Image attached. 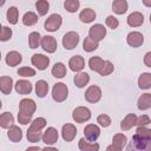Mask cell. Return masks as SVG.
<instances>
[{
	"mask_svg": "<svg viewBox=\"0 0 151 151\" xmlns=\"http://www.w3.org/2000/svg\"><path fill=\"white\" fill-rule=\"evenodd\" d=\"M150 123H151L150 117L146 116V114H143V116H140V117L137 118V123H136V125H137V126H145V125H149Z\"/></svg>",
	"mask_w": 151,
	"mask_h": 151,
	"instance_id": "obj_46",
	"label": "cell"
},
{
	"mask_svg": "<svg viewBox=\"0 0 151 151\" xmlns=\"http://www.w3.org/2000/svg\"><path fill=\"white\" fill-rule=\"evenodd\" d=\"M21 60H22V57H21V54H20L19 52H17V51H11V52H8L7 55H6V64H7L8 66H11V67L19 65V64L21 63Z\"/></svg>",
	"mask_w": 151,
	"mask_h": 151,
	"instance_id": "obj_19",
	"label": "cell"
},
{
	"mask_svg": "<svg viewBox=\"0 0 151 151\" xmlns=\"http://www.w3.org/2000/svg\"><path fill=\"white\" fill-rule=\"evenodd\" d=\"M137 106L142 111H145V110L150 109L151 107V93H144V94H142L139 97V99H138Z\"/></svg>",
	"mask_w": 151,
	"mask_h": 151,
	"instance_id": "obj_25",
	"label": "cell"
},
{
	"mask_svg": "<svg viewBox=\"0 0 151 151\" xmlns=\"http://www.w3.org/2000/svg\"><path fill=\"white\" fill-rule=\"evenodd\" d=\"M38 15L34 12H27L22 17V24L25 26H33L38 22Z\"/></svg>",
	"mask_w": 151,
	"mask_h": 151,
	"instance_id": "obj_32",
	"label": "cell"
},
{
	"mask_svg": "<svg viewBox=\"0 0 151 151\" xmlns=\"http://www.w3.org/2000/svg\"><path fill=\"white\" fill-rule=\"evenodd\" d=\"M97 123H99V125L103 127H107L111 124V118L107 114H99L97 117Z\"/></svg>",
	"mask_w": 151,
	"mask_h": 151,
	"instance_id": "obj_42",
	"label": "cell"
},
{
	"mask_svg": "<svg viewBox=\"0 0 151 151\" xmlns=\"http://www.w3.org/2000/svg\"><path fill=\"white\" fill-rule=\"evenodd\" d=\"M105 22H106V25H107L110 28H112V29H116V28L118 27V25H119L118 19H117V18H114L113 15H109V17L106 18Z\"/></svg>",
	"mask_w": 151,
	"mask_h": 151,
	"instance_id": "obj_44",
	"label": "cell"
},
{
	"mask_svg": "<svg viewBox=\"0 0 151 151\" xmlns=\"http://www.w3.org/2000/svg\"><path fill=\"white\" fill-rule=\"evenodd\" d=\"M137 123V116L134 113H129L120 123V129L123 131H127L130 130L131 127H133Z\"/></svg>",
	"mask_w": 151,
	"mask_h": 151,
	"instance_id": "obj_20",
	"label": "cell"
},
{
	"mask_svg": "<svg viewBox=\"0 0 151 151\" xmlns=\"http://www.w3.org/2000/svg\"><path fill=\"white\" fill-rule=\"evenodd\" d=\"M14 123V118L12 116V113L9 112H4L0 116V125L4 129H9Z\"/></svg>",
	"mask_w": 151,
	"mask_h": 151,
	"instance_id": "obj_31",
	"label": "cell"
},
{
	"mask_svg": "<svg viewBox=\"0 0 151 151\" xmlns=\"http://www.w3.org/2000/svg\"><path fill=\"white\" fill-rule=\"evenodd\" d=\"M143 4L146 7H151V0H143Z\"/></svg>",
	"mask_w": 151,
	"mask_h": 151,
	"instance_id": "obj_49",
	"label": "cell"
},
{
	"mask_svg": "<svg viewBox=\"0 0 151 151\" xmlns=\"http://www.w3.org/2000/svg\"><path fill=\"white\" fill-rule=\"evenodd\" d=\"M126 142H127V138H126L125 134H123V133H117V134H114L113 138H112V145L107 146L106 150H107V151H111V150H113V151H120V150L125 146Z\"/></svg>",
	"mask_w": 151,
	"mask_h": 151,
	"instance_id": "obj_9",
	"label": "cell"
},
{
	"mask_svg": "<svg viewBox=\"0 0 151 151\" xmlns=\"http://www.w3.org/2000/svg\"><path fill=\"white\" fill-rule=\"evenodd\" d=\"M58 140V131L54 127H47L45 130V132L42 133V142L46 145H52L54 143H57Z\"/></svg>",
	"mask_w": 151,
	"mask_h": 151,
	"instance_id": "obj_13",
	"label": "cell"
},
{
	"mask_svg": "<svg viewBox=\"0 0 151 151\" xmlns=\"http://www.w3.org/2000/svg\"><path fill=\"white\" fill-rule=\"evenodd\" d=\"M18 18H19V11L15 6H12L7 9V20L9 24L15 25L18 22Z\"/></svg>",
	"mask_w": 151,
	"mask_h": 151,
	"instance_id": "obj_35",
	"label": "cell"
},
{
	"mask_svg": "<svg viewBox=\"0 0 151 151\" xmlns=\"http://www.w3.org/2000/svg\"><path fill=\"white\" fill-rule=\"evenodd\" d=\"M68 88L64 83H57L52 88V97L57 103H61L67 98Z\"/></svg>",
	"mask_w": 151,
	"mask_h": 151,
	"instance_id": "obj_2",
	"label": "cell"
},
{
	"mask_svg": "<svg viewBox=\"0 0 151 151\" xmlns=\"http://www.w3.org/2000/svg\"><path fill=\"white\" fill-rule=\"evenodd\" d=\"M15 87V91L19 93V94H28L32 92V84L25 79H21V80H18L14 85Z\"/></svg>",
	"mask_w": 151,
	"mask_h": 151,
	"instance_id": "obj_17",
	"label": "cell"
},
{
	"mask_svg": "<svg viewBox=\"0 0 151 151\" xmlns=\"http://www.w3.org/2000/svg\"><path fill=\"white\" fill-rule=\"evenodd\" d=\"M84 134L88 142H96L100 134V129L94 124H88L84 129Z\"/></svg>",
	"mask_w": 151,
	"mask_h": 151,
	"instance_id": "obj_12",
	"label": "cell"
},
{
	"mask_svg": "<svg viewBox=\"0 0 151 151\" xmlns=\"http://www.w3.org/2000/svg\"><path fill=\"white\" fill-rule=\"evenodd\" d=\"M144 64H145L147 67H151V52H147V53L144 55Z\"/></svg>",
	"mask_w": 151,
	"mask_h": 151,
	"instance_id": "obj_48",
	"label": "cell"
},
{
	"mask_svg": "<svg viewBox=\"0 0 151 151\" xmlns=\"http://www.w3.org/2000/svg\"><path fill=\"white\" fill-rule=\"evenodd\" d=\"M72 118L76 123L81 124L84 122H87L91 118V111L85 106H79V107L74 109V111L72 113Z\"/></svg>",
	"mask_w": 151,
	"mask_h": 151,
	"instance_id": "obj_4",
	"label": "cell"
},
{
	"mask_svg": "<svg viewBox=\"0 0 151 151\" xmlns=\"http://www.w3.org/2000/svg\"><path fill=\"white\" fill-rule=\"evenodd\" d=\"M41 35L39 32H32L28 35V45L31 48H37L39 45H41Z\"/></svg>",
	"mask_w": 151,
	"mask_h": 151,
	"instance_id": "obj_33",
	"label": "cell"
},
{
	"mask_svg": "<svg viewBox=\"0 0 151 151\" xmlns=\"http://www.w3.org/2000/svg\"><path fill=\"white\" fill-rule=\"evenodd\" d=\"M68 66L71 68V71L73 72H80L84 67H85V60L81 55H74L68 61Z\"/></svg>",
	"mask_w": 151,
	"mask_h": 151,
	"instance_id": "obj_16",
	"label": "cell"
},
{
	"mask_svg": "<svg viewBox=\"0 0 151 151\" xmlns=\"http://www.w3.org/2000/svg\"><path fill=\"white\" fill-rule=\"evenodd\" d=\"M13 86V79L11 77H1L0 78V90L4 94H9Z\"/></svg>",
	"mask_w": 151,
	"mask_h": 151,
	"instance_id": "obj_22",
	"label": "cell"
},
{
	"mask_svg": "<svg viewBox=\"0 0 151 151\" xmlns=\"http://www.w3.org/2000/svg\"><path fill=\"white\" fill-rule=\"evenodd\" d=\"M12 37V29L9 27H6V26H2L1 28V34H0V40L1 41H7L8 39H11Z\"/></svg>",
	"mask_w": 151,
	"mask_h": 151,
	"instance_id": "obj_43",
	"label": "cell"
},
{
	"mask_svg": "<svg viewBox=\"0 0 151 151\" xmlns=\"http://www.w3.org/2000/svg\"><path fill=\"white\" fill-rule=\"evenodd\" d=\"M79 6H80V2L79 0H65L64 1V7L67 12L70 13H74L79 9Z\"/></svg>",
	"mask_w": 151,
	"mask_h": 151,
	"instance_id": "obj_39",
	"label": "cell"
},
{
	"mask_svg": "<svg viewBox=\"0 0 151 151\" xmlns=\"http://www.w3.org/2000/svg\"><path fill=\"white\" fill-rule=\"evenodd\" d=\"M136 134L140 137H151V129H147L145 126H138L136 130Z\"/></svg>",
	"mask_w": 151,
	"mask_h": 151,
	"instance_id": "obj_45",
	"label": "cell"
},
{
	"mask_svg": "<svg viewBox=\"0 0 151 151\" xmlns=\"http://www.w3.org/2000/svg\"><path fill=\"white\" fill-rule=\"evenodd\" d=\"M79 19L85 22V24H88V22H92L94 19H96V12L91 8H85L80 12L79 14Z\"/></svg>",
	"mask_w": 151,
	"mask_h": 151,
	"instance_id": "obj_26",
	"label": "cell"
},
{
	"mask_svg": "<svg viewBox=\"0 0 151 151\" xmlns=\"http://www.w3.org/2000/svg\"><path fill=\"white\" fill-rule=\"evenodd\" d=\"M79 44V35L76 32H67L63 38V45L66 50H73Z\"/></svg>",
	"mask_w": 151,
	"mask_h": 151,
	"instance_id": "obj_7",
	"label": "cell"
},
{
	"mask_svg": "<svg viewBox=\"0 0 151 151\" xmlns=\"http://www.w3.org/2000/svg\"><path fill=\"white\" fill-rule=\"evenodd\" d=\"M27 140L31 142V143H38L40 142V139H42V132L41 130H38V129H34V127H28L27 130Z\"/></svg>",
	"mask_w": 151,
	"mask_h": 151,
	"instance_id": "obj_24",
	"label": "cell"
},
{
	"mask_svg": "<svg viewBox=\"0 0 151 151\" xmlns=\"http://www.w3.org/2000/svg\"><path fill=\"white\" fill-rule=\"evenodd\" d=\"M126 41L131 47H139L144 42V37L140 32H130L127 34Z\"/></svg>",
	"mask_w": 151,
	"mask_h": 151,
	"instance_id": "obj_14",
	"label": "cell"
},
{
	"mask_svg": "<svg viewBox=\"0 0 151 151\" xmlns=\"http://www.w3.org/2000/svg\"><path fill=\"white\" fill-rule=\"evenodd\" d=\"M41 47L47 53H54L58 47V42L52 35H45L41 38Z\"/></svg>",
	"mask_w": 151,
	"mask_h": 151,
	"instance_id": "obj_10",
	"label": "cell"
},
{
	"mask_svg": "<svg viewBox=\"0 0 151 151\" xmlns=\"http://www.w3.org/2000/svg\"><path fill=\"white\" fill-rule=\"evenodd\" d=\"M138 86L139 88H143V90L150 88L151 87V73L149 72L142 73L138 78Z\"/></svg>",
	"mask_w": 151,
	"mask_h": 151,
	"instance_id": "obj_27",
	"label": "cell"
},
{
	"mask_svg": "<svg viewBox=\"0 0 151 151\" xmlns=\"http://www.w3.org/2000/svg\"><path fill=\"white\" fill-rule=\"evenodd\" d=\"M37 110V105L34 103L33 99L29 98H25L19 103V112L28 114V116H33V113Z\"/></svg>",
	"mask_w": 151,
	"mask_h": 151,
	"instance_id": "obj_6",
	"label": "cell"
},
{
	"mask_svg": "<svg viewBox=\"0 0 151 151\" xmlns=\"http://www.w3.org/2000/svg\"><path fill=\"white\" fill-rule=\"evenodd\" d=\"M7 136H8V138H9L11 142H13V143H18V142H20L21 138H22V132H21V130H20L18 126L12 125V126L8 129Z\"/></svg>",
	"mask_w": 151,
	"mask_h": 151,
	"instance_id": "obj_23",
	"label": "cell"
},
{
	"mask_svg": "<svg viewBox=\"0 0 151 151\" xmlns=\"http://www.w3.org/2000/svg\"><path fill=\"white\" fill-rule=\"evenodd\" d=\"M101 98V90L97 85L90 86L85 92V99L88 103H98Z\"/></svg>",
	"mask_w": 151,
	"mask_h": 151,
	"instance_id": "obj_8",
	"label": "cell"
},
{
	"mask_svg": "<svg viewBox=\"0 0 151 151\" xmlns=\"http://www.w3.org/2000/svg\"><path fill=\"white\" fill-rule=\"evenodd\" d=\"M150 22H151V14H150Z\"/></svg>",
	"mask_w": 151,
	"mask_h": 151,
	"instance_id": "obj_51",
	"label": "cell"
},
{
	"mask_svg": "<svg viewBox=\"0 0 151 151\" xmlns=\"http://www.w3.org/2000/svg\"><path fill=\"white\" fill-rule=\"evenodd\" d=\"M52 74L55 78H64L66 76V67L63 63H55L52 67Z\"/></svg>",
	"mask_w": 151,
	"mask_h": 151,
	"instance_id": "obj_34",
	"label": "cell"
},
{
	"mask_svg": "<svg viewBox=\"0 0 151 151\" xmlns=\"http://www.w3.org/2000/svg\"><path fill=\"white\" fill-rule=\"evenodd\" d=\"M98 46H99L98 41H94V40H93L92 38H90V37L85 38V40H84V42H83V48H84V51H86V52L96 51V50L98 48Z\"/></svg>",
	"mask_w": 151,
	"mask_h": 151,
	"instance_id": "obj_36",
	"label": "cell"
},
{
	"mask_svg": "<svg viewBox=\"0 0 151 151\" xmlns=\"http://www.w3.org/2000/svg\"><path fill=\"white\" fill-rule=\"evenodd\" d=\"M48 92V84L45 80H38L35 84V93L39 98H44Z\"/></svg>",
	"mask_w": 151,
	"mask_h": 151,
	"instance_id": "obj_30",
	"label": "cell"
},
{
	"mask_svg": "<svg viewBox=\"0 0 151 151\" xmlns=\"http://www.w3.org/2000/svg\"><path fill=\"white\" fill-rule=\"evenodd\" d=\"M106 35V28L101 24H96L88 29V37L92 38L94 41H100Z\"/></svg>",
	"mask_w": 151,
	"mask_h": 151,
	"instance_id": "obj_5",
	"label": "cell"
},
{
	"mask_svg": "<svg viewBox=\"0 0 151 151\" xmlns=\"http://www.w3.org/2000/svg\"><path fill=\"white\" fill-rule=\"evenodd\" d=\"M5 1H6V0H1V2H0V5H1V6H2V5H4V4H5Z\"/></svg>",
	"mask_w": 151,
	"mask_h": 151,
	"instance_id": "obj_50",
	"label": "cell"
},
{
	"mask_svg": "<svg viewBox=\"0 0 151 151\" xmlns=\"http://www.w3.org/2000/svg\"><path fill=\"white\" fill-rule=\"evenodd\" d=\"M90 81V76L86 72H79L74 76V84L77 87H84Z\"/></svg>",
	"mask_w": 151,
	"mask_h": 151,
	"instance_id": "obj_28",
	"label": "cell"
},
{
	"mask_svg": "<svg viewBox=\"0 0 151 151\" xmlns=\"http://www.w3.org/2000/svg\"><path fill=\"white\" fill-rule=\"evenodd\" d=\"M112 9L116 14H124L127 11V1L126 0H114L112 4Z\"/></svg>",
	"mask_w": 151,
	"mask_h": 151,
	"instance_id": "obj_29",
	"label": "cell"
},
{
	"mask_svg": "<svg viewBox=\"0 0 151 151\" xmlns=\"http://www.w3.org/2000/svg\"><path fill=\"white\" fill-rule=\"evenodd\" d=\"M31 61H32L33 66H35L38 70L44 71V70L47 68V66L50 64V58L44 55V54L37 53V54H33V57L31 58Z\"/></svg>",
	"mask_w": 151,
	"mask_h": 151,
	"instance_id": "obj_11",
	"label": "cell"
},
{
	"mask_svg": "<svg viewBox=\"0 0 151 151\" xmlns=\"http://www.w3.org/2000/svg\"><path fill=\"white\" fill-rule=\"evenodd\" d=\"M61 136L65 142H72L77 136V129L73 124H65L61 129Z\"/></svg>",
	"mask_w": 151,
	"mask_h": 151,
	"instance_id": "obj_15",
	"label": "cell"
},
{
	"mask_svg": "<svg viewBox=\"0 0 151 151\" xmlns=\"http://www.w3.org/2000/svg\"><path fill=\"white\" fill-rule=\"evenodd\" d=\"M18 74L21 77H34L35 70H33L32 67H21L18 70Z\"/></svg>",
	"mask_w": 151,
	"mask_h": 151,
	"instance_id": "obj_41",
	"label": "cell"
},
{
	"mask_svg": "<svg viewBox=\"0 0 151 151\" xmlns=\"http://www.w3.org/2000/svg\"><path fill=\"white\" fill-rule=\"evenodd\" d=\"M144 22V15L139 12H133L127 17V25L131 27H139Z\"/></svg>",
	"mask_w": 151,
	"mask_h": 151,
	"instance_id": "obj_18",
	"label": "cell"
},
{
	"mask_svg": "<svg viewBox=\"0 0 151 151\" xmlns=\"http://www.w3.org/2000/svg\"><path fill=\"white\" fill-rule=\"evenodd\" d=\"M18 120H19L20 124L26 125V124H28V123L32 122V116H28V114H25V113L19 112L18 113Z\"/></svg>",
	"mask_w": 151,
	"mask_h": 151,
	"instance_id": "obj_47",
	"label": "cell"
},
{
	"mask_svg": "<svg viewBox=\"0 0 151 151\" xmlns=\"http://www.w3.org/2000/svg\"><path fill=\"white\" fill-rule=\"evenodd\" d=\"M113 70H114V67H113V64L111 63V61H109V60H106V61H104V65L101 66V68H100V71L98 72L100 76H109V74H111L112 72H113Z\"/></svg>",
	"mask_w": 151,
	"mask_h": 151,
	"instance_id": "obj_40",
	"label": "cell"
},
{
	"mask_svg": "<svg viewBox=\"0 0 151 151\" xmlns=\"http://www.w3.org/2000/svg\"><path fill=\"white\" fill-rule=\"evenodd\" d=\"M127 150L151 151V137H140L134 133L131 144L127 146Z\"/></svg>",
	"mask_w": 151,
	"mask_h": 151,
	"instance_id": "obj_1",
	"label": "cell"
},
{
	"mask_svg": "<svg viewBox=\"0 0 151 151\" xmlns=\"http://www.w3.org/2000/svg\"><path fill=\"white\" fill-rule=\"evenodd\" d=\"M35 8H37L39 15H45V14H47V12L50 9V4L47 0H38L35 2Z\"/></svg>",
	"mask_w": 151,
	"mask_h": 151,
	"instance_id": "obj_38",
	"label": "cell"
},
{
	"mask_svg": "<svg viewBox=\"0 0 151 151\" xmlns=\"http://www.w3.org/2000/svg\"><path fill=\"white\" fill-rule=\"evenodd\" d=\"M78 146L81 151H97L99 150V144L94 142H88L86 138H81L78 143Z\"/></svg>",
	"mask_w": 151,
	"mask_h": 151,
	"instance_id": "obj_21",
	"label": "cell"
},
{
	"mask_svg": "<svg viewBox=\"0 0 151 151\" xmlns=\"http://www.w3.org/2000/svg\"><path fill=\"white\" fill-rule=\"evenodd\" d=\"M103 65H104V60L101 58H99V57H92L88 60V66L94 72H99Z\"/></svg>",
	"mask_w": 151,
	"mask_h": 151,
	"instance_id": "obj_37",
	"label": "cell"
},
{
	"mask_svg": "<svg viewBox=\"0 0 151 151\" xmlns=\"http://www.w3.org/2000/svg\"><path fill=\"white\" fill-rule=\"evenodd\" d=\"M61 24H63L61 17H60L59 14L54 13V14H51V15L46 19V21H45V24H44V27H45V29L48 31V32H55V31L59 29V27L61 26Z\"/></svg>",
	"mask_w": 151,
	"mask_h": 151,
	"instance_id": "obj_3",
	"label": "cell"
}]
</instances>
